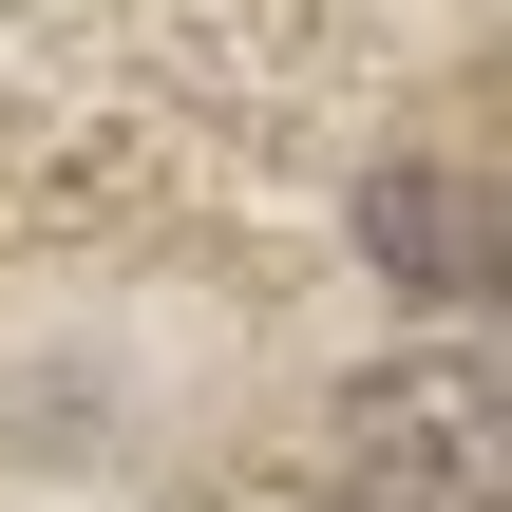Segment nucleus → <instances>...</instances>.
Here are the masks:
<instances>
[{"mask_svg":"<svg viewBox=\"0 0 512 512\" xmlns=\"http://www.w3.org/2000/svg\"><path fill=\"white\" fill-rule=\"evenodd\" d=\"M361 247H380L418 304H475V285H494V190L418 152V171H380V190H361Z\"/></svg>","mask_w":512,"mask_h":512,"instance_id":"f257e3e1","label":"nucleus"},{"mask_svg":"<svg viewBox=\"0 0 512 512\" xmlns=\"http://www.w3.org/2000/svg\"><path fill=\"white\" fill-rule=\"evenodd\" d=\"M380 418H418V475H437V512H494V380H475V361L399 380Z\"/></svg>","mask_w":512,"mask_h":512,"instance_id":"f03ea898","label":"nucleus"}]
</instances>
